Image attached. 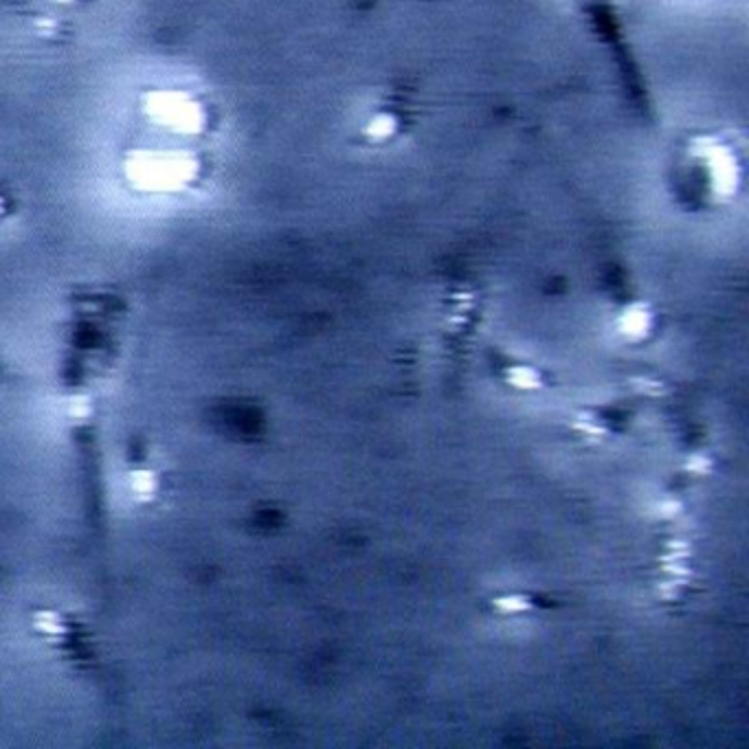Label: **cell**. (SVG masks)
<instances>
[{"mask_svg": "<svg viewBox=\"0 0 749 749\" xmlns=\"http://www.w3.org/2000/svg\"><path fill=\"white\" fill-rule=\"evenodd\" d=\"M741 159L725 135H701L681 154V185L690 198L721 202L734 196Z\"/></svg>", "mask_w": 749, "mask_h": 749, "instance_id": "cell-1", "label": "cell"}, {"mask_svg": "<svg viewBox=\"0 0 749 749\" xmlns=\"http://www.w3.org/2000/svg\"><path fill=\"white\" fill-rule=\"evenodd\" d=\"M648 324H651V316H648V312L644 310V306H633L627 314H624V319H622V328H624V332L627 334H631V336H639V334H644L646 330H648Z\"/></svg>", "mask_w": 749, "mask_h": 749, "instance_id": "cell-2", "label": "cell"}, {"mask_svg": "<svg viewBox=\"0 0 749 749\" xmlns=\"http://www.w3.org/2000/svg\"><path fill=\"white\" fill-rule=\"evenodd\" d=\"M492 607H495L499 613L515 615V613L530 611L532 602H530V598H525V595H501V598H495V600H492Z\"/></svg>", "mask_w": 749, "mask_h": 749, "instance_id": "cell-3", "label": "cell"}, {"mask_svg": "<svg viewBox=\"0 0 749 749\" xmlns=\"http://www.w3.org/2000/svg\"><path fill=\"white\" fill-rule=\"evenodd\" d=\"M573 426H576V429L581 431V433H585L587 440H593V442H600V440L607 435L605 426H602L600 422H595L593 416H589V413H583L581 418H578V422H576Z\"/></svg>", "mask_w": 749, "mask_h": 749, "instance_id": "cell-4", "label": "cell"}, {"mask_svg": "<svg viewBox=\"0 0 749 749\" xmlns=\"http://www.w3.org/2000/svg\"><path fill=\"white\" fill-rule=\"evenodd\" d=\"M130 486L137 495L149 497L156 490V477H154V473H149V470H137V473H132V477H130Z\"/></svg>", "mask_w": 749, "mask_h": 749, "instance_id": "cell-5", "label": "cell"}, {"mask_svg": "<svg viewBox=\"0 0 749 749\" xmlns=\"http://www.w3.org/2000/svg\"><path fill=\"white\" fill-rule=\"evenodd\" d=\"M35 627L42 633H49V635H64V633H67V627L62 624V617L55 615V613H49V611L35 613Z\"/></svg>", "mask_w": 749, "mask_h": 749, "instance_id": "cell-6", "label": "cell"}, {"mask_svg": "<svg viewBox=\"0 0 749 749\" xmlns=\"http://www.w3.org/2000/svg\"><path fill=\"white\" fill-rule=\"evenodd\" d=\"M508 380L515 384V387H521V389H537L541 384L539 376L527 367H515L508 374Z\"/></svg>", "mask_w": 749, "mask_h": 749, "instance_id": "cell-7", "label": "cell"}, {"mask_svg": "<svg viewBox=\"0 0 749 749\" xmlns=\"http://www.w3.org/2000/svg\"><path fill=\"white\" fill-rule=\"evenodd\" d=\"M686 470L688 473H694V475H708L712 470V462L710 457H703V455H692L686 464Z\"/></svg>", "mask_w": 749, "mask_h": 749, "instance_id": "cell-8", "label": "cell"}, {"mask_svg": "<svg viewBox=\"0 0 749 749\" xmlns=\"http://www.w3.org/2000/svg\"><path fill=\"white\" fill-rule=\"evenodd\" d=\"M71 413H73V418L84 420V418L91 413V406L86 404V400H73V402H71Z\"/></svg>", "mask_w": 749, "mask_h": 749, "instance_id": "cell-9", "label": "cell"}, {"mask_svg": "<svg viewBox=\"0 0 749 749\" xmlns=\"http://www.w3.org/2000/svg\"><path fill=\"white\" fill-rule=\"evenodd\" d=\"M679 512H681V503L679 501H663L659 505V515L661 517H675V515H679Z\"/></svg>", "mask_w": 749, "mask_h": 749, "instance_id": "cell-10", "label": "cell"}]
</instances>
